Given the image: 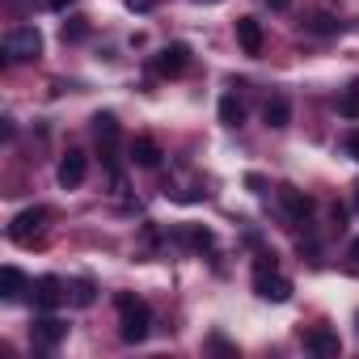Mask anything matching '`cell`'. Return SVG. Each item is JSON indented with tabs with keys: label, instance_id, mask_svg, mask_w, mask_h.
I'll list each match as a JSON object with an SVG mask.
<instances>
[{
	"label": "cell",
	"instance_id": "obj_1",
	"mask_svg": "<svg viewBox=\"0 0 359 359\" xmlns=\"http://www.w3.org/2000/svg\"><path fill=\"white\" fill-rule=\"evenodd\" d=\"M114 309H118V334H123V342H144L152 334V309H148V300H140L131 292H118Z\"/></svg>",
	"mask_w": 359,
	"mask_h": 359
},
{
	"label": "cell",
	"instance_id": "obj_2",
	"mask_svg": "<svg viewBox=\"0 0 359 359\" xmlns=\"http://www.w3.org/2000/svg\"><path fill=\"white\" fill-rule=\"evenodd\" d=\"M47 220H51V208H26V212L9 224V241H18V245H34V241L43 237Z\"/></svg>",
	"mask_w": 359,
	"mask_h": 359
},
{
	"label": "cell",
	"instance_id": "obj_3",
	"mask_svg": "<svg viewBox=\"0 0 359 359\" xmlns=\"http://www.w3.org/2000/svg\"><path fill=\"white\" fill-rule=\"evenodd\" d=\"M5 55H9L13 64H22V60H39V55H43V34H39L34 26H18V30H9V39H5Z\"/></svg>",
	"mask_w": 359,
	"mask_h": 359
},
{
	"label": "cell",
	"instance_id": "obj_4",
	"mask_svg": "<svg viewBox=\"0 0 359 359\" xmlns=\"http://www.w3.org/2000/svg\"><path fill=\"white\" fill-rule=\"evenodd\" d=\"M254 292L271 304H283V300H292V279H283L275 266H262V271H254Z\"/></svg>",
	"mask_w": 359,
	"mask_h": 359
},
{
	"label": "cell",
	"instance_id": "obj_5",
	"mask_svg": "<svg viewBox=\"0 0 359 359\" xmlns=\"http://www.w3.org/2000/svg\"><path fill=\"white\" fill-rule=\"evenodd\" d=\"M152 68H156V76H182V72L191 68V47H187V43H169V47H161L156 60H152Z\"/></svg>",
	"mask_w": 359,
	"mask_h": 359
},
{
	"label": "cell",
	"instance_id": "obj_6",
	"mask_svg": "<svg viewBox=\"0 0 359 359\" xmlns=\"http://www.w3.org/2000/svg\"><path fill=\"white\" fill-rule=\"evenodd\" d=\"M64 338H68V321H60V317H51V313L30 325V342H34L39 351H55Z\"/></svg>",
	"mask_w": 359,
	"mask_h": 359
},
{
	"label": "cell",
	"instance_id": "obj_7",
	"mask_svg": "<svg viewBox=\"0 0 359 359\" xmlns=\"http://www.w3.org/2000/svg\"><path fill=\"white\" fill-rule=\"evenodd\" d=\"M85 173H89V156H85L81 148H68L64 161H60V169H55L60 187H64V191H76V187L85 182Z\"/></svg>",
	"mask_w": 359,
	"mask_h": 359
},
{
	"label": "cell",
	"instance_id": "obj_8",
	"mask_svg": "<svg viewBox=\"0 0 359 359\" xmlns=\"http://www.w3.org/2000/svg\"><path fill=\"white\" fill-rule=\"evenodd\" d=\"M279 208L292 224H309V216H313V199L296 187H279Z\"/></svg>",
	"mask_w": 359,
	"mask_h": 359
},
{
	"label": "cell",
	"instance_id": "obj_9",
	"mask_svg": "<svg viewBox=\"0 0 359 359\" xmlns=\"http://www.w3.org/2000/svg\"><path fill=\"white\" fill-rule=\"evenodd\" d=\"M34 304L43 309V313H51V309H60V300H68V283L64 279H55V275H43V279H34Z\"/></svg>",
	"mask_w": 359,
	"mask_h": 359
},
{
	"label": "cell",
	"instance_id": "obj_10",
	"mask_svg": "<svg viewBox=\"0 0 359 359\" xmlns=\"http://www.w3.org/2000/svg\"><path fill=\"white\" fill-rule=\"evenodd\" d=\"M304 346H309L317 359H338V355H342V338H338L330 325H317V330H309V334H304Z\"/></svg>",
	"mask_w": 359,
	"mask_h": 359
},
{
	"label": "cell",
	"instance_id": "obj_11",
	"mask_svg": "<svg viewBox=\"0 0 359 359\" xmlns=\"http://www.w3.org/2000/svg\"><path fill=\"white\" fill-rule=\"evenodd\" d=\"M237 43L245 55H262V22L258 18H237Z\"/></svg>",
	"mask_w": 359,
	"mask_h": 359
},
{
	"label": "cell",
	"instance_id": "obj_12",
	"mask_svg": "<svg viewBox=\"0 0 359 359\" xmlns=\"http://www.w3.org/2000/svg\"><path fill=\"white\" fill-rule=\"evenodd\" d=\"M262 123H266L271 131H283V127L292 123V102H287L283 93H275V97L262 106Z\"/></svg>",
	"mask_w": 359,
	"mask_h": 359
},
{
	"label": "cell",
	"instance_id": "obj_13",
	"mask_svg": "<svg viewBox=\"0 0 359 359\" xmlns=\"http://www.w3.org/2000/svg\"><path fill=\"white\" fill-rule=\"evenodd\" d=\"M161 156H165V152H161V144H156V140H148V135H140V140L131 144V161H135L140 169H156V165H161Z\"/></svg>",
	"mask_w": 359,
	"mask_h": 359
},
{
	"label": "cell",
	"instance_id": "obj_14",
	"mask_svg": "<svg viewBox=\"0 0 359 359\" xmlns=\"http://www.w3.org/2000/svg\"><path fill=\"white\" fill-rule=\"evenodd\" d=\"M30 292V283H26V275L18 271V266H5V271H0V296H5V300H22Z\"/></svg>",
	"mask_w": 359,
	"mask_h": 359
},
{
	"label": "cell",
	"instance_id": "obj_15",
	"mask_svg": "<svg viewBox=\"0 0 359 359\" xmlns=\"http://www.w3.org/2000/svg\"><path fill=\"white\" fill-rule=\"evenodd\" d=\"M220 123H224V127H241V123H245V106H241L233 93L220 97Z\"/></svg>",
	"mask_w": 359,
	"mask_h": 359
},
{
	"label": "cell",
	"instance_id": "obj_16",
	"mask_svg": "<svg viewBox=\"0 0 359 359\" xmlns=\"http://www.w3.org/2000/svg\"><path fill=\"white\" fill-rule=\"evenodd\" d=\"M93 135H97V144H118V118L114 114H93Z\"/></svg>",
	"mask_w": 359,
	"mask_h": 359
},
{
	"label": "cell",
	"instance_id": "obj_17",
	"mask_svg": "<svg viewBox=\"0 0 359 359\" xmlns=\"http://www.w3.org/2000/svg\"><path fill=\"white\" fill-rule=\"evenodd\" d=\"M177 237H182L191 250H212V245H216V237H212L208 229H177Z\"/></svg>",
	"mask_w": 359,
	"mask_h": 359
},
{
	"label": "cell",
	"instance_id": "obj_18",
	"mask_svg": "<svg viewBox=\"0 0 359 359\" xmlns=\"http://www.w3.org/2000/svg\"><path fill=\"white\" fill-rule=\"evenodd\" d=\"M68 300H72L76 309H89V304H93V283H89V279L68 283Z\"/></svg>",
	"mask_w": 359,
	"mask_h": 359
},
{
	"label": "cell",
	"instance_id": "obj_19",
	"mask_svg": "<svg viewBox=\"0 0 359 359\" xmlns=\"http://www.w3.org/2000/svg\"><path fill=\"white\" fill-rule=\"evenodd\" d=\"M338 114H342V118H359V81L338 97Z\"/></svg>",
	"mask_w": 359,
	"mask_h": 359
},
{
	"label": "cell",
	"instance_id": "obj_20",
	"mask_svg": "<svg viewBox=\"0 0 359 359\" xmlns=\"http://www.w3.org/2000/svg\"><path fill=\"white\" fill-rule=\"evenodd\" d=\"M309 30H313V34H338V30H342V22H334L330 13H313Z\"/></svg>",
	"mask_w": 359,
	"mask_h": 359
},
{
	"label": "cell",
	"instance_id": "obj_21",
	"mask_svg": "<svg viewBox=\"0 0 359 359\" xmlns=\"http://www.w3.org/2000/svg\"><path fill=\"white\" fill-rule=\"evenodd\" d=\"M81 39H89V22H85V18L64 22V43H81Z\"/></svg>",
	"mask_w": 359,
	"mask_h": 359
},
{
	"label": "cell",
	"instance_id": "obj_22",
	"mask_svg": "<svg viewBox=\"0 0 359 359\" xmlns=\"http://www.w3.org/2000/svg\"><path fill=\"white\" fill-rule=\"evenodd\" d=\"M208 346H212V351H220V355H237V346H229L220 334H212V338H208Z\"/></svg>",
	"mask_w": 359,
	"mask_h": 359
},
{
	"label": "cell",
	"instance_id": "obj_23",
	"mask_svg": "<svg viewBox=\"0 0 359 359\" xmlns=\"http://www.w3.org/2000/svg\"><path fill=\"white\" fill-rule=\"evenodd\" d=\"M346 156H351V161L359 165V127H355V131L346 135Z\"/></svg>",
	"mask_w": 359,
	"mask_h": 359
},
{
	"label": "cell",
	"instance_id": "obj_24",
	"mask_svg": "<svg viewBox=\"0 0 359 359\" xmlns=\"http://www.w3.org/2000/svg\"><path fill=\"white\" fill-rule=\"evenodd\" d=\"M346 258H351V271H355V275H359V237H355V241H351V250H346Z\"/></svg>",
	"mask_w": 359,
	"mask_h": 359
},
{
	"label": "cell",
	"instance_id": "obj_25",
	"mask_svg": "<svg viewBox=\"0 0 359 359\" xmlns=\"http://www.w3.org/2000/svg\"><path fill=\"white\" fill-rule=\"evenodd\" d=\"M245 187H250L254 195H262V191H266V182H262V177H258V173H250V177H245Z\"/></svg>",
	"mask_w": 359,
	"mask_h": 359
},
{
	"label": "cell",
	"instance_id": "obj_26",
	"mask_svg": "<svg viewBox=\"0 0 359 359\" xmlns=\"http://www.w3.org/2000/svg\"><path fill=\"white\" fill-rule=\"evenodd\" d=\"M76 0H47V9H55V13H64V9H72Z\"/></svg>",
	"mask_w": 359,
	"mask_h": 359
},
{
	"label": "cell",
	"instance_id": "obj_27",
	"mask_svg": "<svg viewBox=\"0 0 359 359\" xmlns=\"http://www.w3.org/2000/svg\"><path fill=\"white\" fill-rule=\"evenodd\" d=\"M127 9H135V13H148V9H152V0H127Z\"/></svg>",
	"mask_w": 359,
	"mask_h": 359
},
{
	"label": "cell",
	"instance_id": "obj_28",
	"mask_svg": "<svg viewBox=\"0 0 359 359\" xmlns=\"http://www.w3.org/2000/svg\"><path fill=\"white\" fill-rule=\"evenodd\" d=\"M266 5H271V9H275V13H283V9H287V5H292V0H266Z\"/></svg>",
	"mask_w": 359,
	"mask_h": 359
},
{
	"label": "cell",
	"instance_id": "obj_29",
	"mask_svg": "<svg viewBox=\"0 0 359 359\" xmlns=\"http://www.w3.org/2000/svg\"><path fill=\"white\" fill-rule=\"evenodd\" d=\"M199 5H220V0H199Z\"/></svg>",
	"mask_w": 359,
	"mask_h": 359
},
{
	"label": "cell",
	"instance_id": "obj_30",
	"mask_svg": "<svg viewBox=\"0 0 359 359\" xmlns=\"http://www.w3.org/2000/svg\"><path fill=\"white\" fill-rule=\"evenodd\" d=\"M355 330H359V313H355Z\"/></svg>",
	"mask_w": 359,
	"mask_h": 359
},
{
	"label": "cell",
	"instance_id": "obj_31",
	"mask_svg": "<svg viewBox=\"0 0 359 359\" xmlns=\"http://www.w3.org/2000/svg\"><path fill=\"white\" fill-rule=\"evenodd\" d=\"M355 208H359V195H355Z\"/></svg>",
	"mask_w": 359,
	"mask_h": 359
}]
</instances>
